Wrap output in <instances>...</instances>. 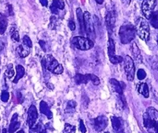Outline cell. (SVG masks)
I'll use <instances>...</instances> for the list:
<instances>
[{
	"label": "cell",
	"mask_w": 158,
	"mask_h": 133,
	"mask_svg": "<svg viewBox=\"0 0 158 133\" xmlns=\"http://www.w3.org/2000/svg\"><path fill=\"white\" fill-rule=\"evenodd\" d=\"M135 33H136V30H135V26L132 24L127 23V24L122 25L119 30V36H120L121 43L123 44L131 43L135 39Z\"/></svg>",
	"instance_id": "cell-1"
},
{
	"label": "cell",
	"mask_w": 158,
	"mask_h": 133,
	"mask_svg": "<svg viewBox=\"0 0 158 133\" xmlns=\"http://www.w3.org/2000/svg\"><path fill=\"white\" fill-rule=\"evenodd\" d=\"M135 30L139 37L144 41H148L150 39L149 23L143 18H139L135 22Z\"/></svg>",
	"instance_id": "cell-2"
},
{
	"label": "cell",
	"mask_w": 158,
	"mask_h": 133,
	"mask_svg": "<svg viewBox=\"0 0 158 133\" xmlns=\"http://www.w3.org/2000/svg\"><path fill=\"white\" fill-rule=\"evenodd\" d=\"M72 44L75 48L81 50H89L94 46V42L90 39L82 37V36H76L73 38Z\"/></svg>",
	"instance_id": "cell-3"
},
{
	"label": "cell",
	"mask_w": 158,
	"mask_h": 133,
	"mask_svg": "<svg viewBox=\"0 0 158 133\" xmlns=\"http://www.w3.org/2000/svg\"><path fill=\"white\" fill-rule=\"evenodd\" d=\"M84 23H85V33L89 36V39L93 41L95 39V25H94V22L92 20L91 15L89 12L86 11L84 13Z\"/></svg>",
	"instance_id": "cell-4"
},
{
	"label": "cell",
	"mask_w": 158,
	"mask_h": 133,
	"mask_svg": "<svg viewBox=\"0 0 158 133\" xmlns=\"http://www.w3.org/2000/svg\"><path fill=\"white\" fill-rule=\"evenodd\" d=\"M124 62H125V71H126V75H127V78L129 81H132L135 77V64H134V61L128 55H127L125 59H124Z\"/></svg>",
	"instance_id": "cell-5"
},
{
	"label": "cell",
	"mask_w": 158,
	"mask_h": 133,
	"mask_svg": "<svg viewBox=\"0 0 158 133\" xmlns=\"http://www.w3.org/2000/svg\"><path fill=\"white\" fill-rule=\"evenodd\" d=\"M41 64L43 66L44 69H47L49 71H51L53 72V70L56 68V67L59 65V62L57 61V60H55L51 55H46L44 58L42 59L41 60Z\"/></svg>",
	"instance_id": "cell-6"
},
{
	"label": "cell",
	"mask_w": 158,
	"mask_h": 133,
	"mask_svg": "<svg viewBox=\"0 0 158 133\" xmlns=\"http://www.w3.org/2000/svg\"><path fill=\"white\" fill-rule=\"evenodd\" d=\"M156 0H144L141 4V12L144 15V16L149 19L150 15L154 11Z\"/></svg>",
	"instance_id": "cell-7"
},
{
	"label": "cell",
	"mask_w": 158,
	"mask_h": 133,
	"mask_svg": "<svg viewBox=\"0 0 158 133\" xmlns=\"http://www.w3.org/2000/svg\"><path fill=\"white\" fill-rule=\"evenodd\" d=\"M94 128L96 131H102L108 126V118L105 116H99L94 119Z\"/></svg>",
	"instance_id": "cell-8"
},
{
	"label": "cell",
	"mask_w": 158,
	"mask_h": 133,
	"mask_svg": "<svg viewBox=\"0 0 158 133\" xmlns=\"http://www.w3.org/2000/svg\"><path fill=\"white\" fill-rule=\"evenodd\" d=\"M38 119V111L36 107L34 105L30 106L28 110V117H27V125L29 127H34L37 122Z\"/></svg>",
	"instance_id": "cell-9"
},
{
	"label": "cell",
	"mask_w": 158,
	"mask_h": 133,
	"mask_svg": "<svg viewBox=\"0 0 158 133\" xmlns=\"http://www.w3.org/2000/svg\"><path fill=\"white\" fill-rule=\"evenodd\" d=\"M106 24L110 33L113 31L115 24V13L114 10H110L106 14Z\"/></svg>",
	"instance_id": "cell-10"
},
{
	"label": "cell",
	"mask_w": 158,
	"mask_h": 133,
	"mask_svg": "<svg viewBox=\"0 0 158 133\" xmlns=\"http://www.w3.org/2000/svg\"><path fill=\"white\" fill-rule=\"evenodd\" d=\"M19 127H20V122H19V116L18 114H14L9 125V133H15L19 128Z\"/></svg>",
	"instance_id": "cell-11"
},
{
	"label": "cell",
	"mask_w": 158,
	"mask_h": 133,
	"mask_svg": "<svg viewBox=\"0 0 158 133\" xmlns=\"http://www.w3.org/2000/svg\"><path fill=\"white\" fill-rule=\"evenodd\" d=\"M111 124L114 131L116 133H120L123 131V127H122V122L120 118H118L116 116H112L111 117Z\"/></svg>",
	"instance_id": "cell-12"
},
{
	"label": "cell",
	"mask_w": 158,
	"mask_h": 133,
	"mask_svg": "<svg viewBox=\"0 0 158 133\" xmlns=\"http://www.w3.org/2000/svg\"><path fill=\"white\" fill-rule=\"evenodd\" d=\"M110 87L115 93H117L118 95H123V88L121 86V83L115 79H110Z\"/></svg>",
	"instance_id": "cell-13"
},
{
	"label": "cell",
	"mask_w": 158,
	"mask_h": 133,
	"mask_svg": "<svg viewBox=\"0 0 158 133\" xmlns=\"http://www.w3.org/2000/svg\"><path fill=\"white\" fill-rule=\"evenodd\" d=\"M76 15H77V19L80 24V32L81 34H85V23H84V13L82 12L81 8H78L76 9Z\"/></svg>",
	"instance_id": "cell-14"
},
{
	"label": "cell",
	"mask_w": 158,
	"mask_h": 133,
	"mask_svg": "<svg viewBox=\"0 0 158 133\" xmlns=\"http://www.w3.org/2000/svg\"><path fill=\"white\" fill-rule=\"evenodd\" d=\"M40 110L42 114L47 116V118L51 119L53 117V113H52V111L50 110V109L49 108L45 101H41L40 104Z\"/></svg>",
	"instance_id": "cell-15"
},
{
	"label": "cell",
	"mask_w": 158,
	"mask_h": 133,
	"mask_svg": "<svg viewBox=\"0 0 158 133\" xmlns=\"http://www.w3.org/2000/svg\"><path fill=\"white\" fill-rule=\"evenodd\" d=\"M131 52H132L133 56L135 58V60L141 63V60H142V57L141 55V51H140L137 44L135 43H132V44H131Z\"/></svg>",
	"instance_id": "cell-16"
},
{
	"label": "cell",
	"mask_w": 158,
	"mask_h": 133,
	"mask_svg": "<svg viewBox=\"0 0 158 133\" xmlns=\"http://www.w3.org/2000/svg\"><path fill=\"white\" fill-rule=\"evenodd\" d=\"M75 81L77 85L86 84L89 81V75H81V74H77L75 76Z\"/></svg>",
	"instance_id": "cell-17"
},
{
	"label": "cell",
	"mask_w": 158,
	"mask_h": 133,
	"mask_svg": "<svg viewBox=\"0 0 158 133\" xmlns=\"http://www.w3.org/2000/svg\"><path fill=\"white\" fill-rule=\"evenodd\" d=\"M16 51H17L18 55H19L20 58H25L29 55V48L25 46L24 44L19 45L16 49Z\"/></svg>",
	"instance_id": "cell-18"
},
{
	"label": "cell",
	"mask_w": 158,
	"mask_h": 133,
	"mask_svg": "<svg viewBox=\"0 0 158 133\" xmlns=\"http://www.w3.org/2000/svg\"><path fill=\"white\" fill-rule=\"evenodd\" d=\"M24 73H25V70H24V68H23L22 65L19 64L16 66V75H15V80L13 81L14 83H18V81H19L20 79H22L24 75Z\"/></svg>",
	"instance_id": "cell-19"
},
{
	"label": "cell",
	"mask_w": 158,
	"mask_h": 133,
	"mask_svg": "<svg viewBox=\"0 0 158 133\" xmlns=\"http://www.w3.org/2000/svg\"><path fill=\"white\" fill-rule=\"evenodd\" d=\"M8 26V19L4 15L0 14V35H3L5 33Z\"/></svg>",
	"instance_id": "cell-20"
},
{
	"label": "cell",
	"mask_w": 158,
	"mask_h": 133,
	"mask_svg": "<svg viewBox=\"0 0 158 133\" xmlns=\"http://www.w3.org/2000/svg\"><path fill=\"white\" fill-rule=\"evenodd\" d=\"M147 114L149 115V116L151 117V119L152 120L153 124H156V123H158V111L156 110L155 108L153 107H149L147 109Z\"/></svg>",
	"instance_id": "cell-21"
},
{
	"label": "cell",
	"mask_w": 158,
	"mask_h": 133,
	"mask_svg": "<svg viewBox=\"0 0 158 133\" xmlns=\"http://www.w3.org/2000/svg\"><path fill=\"white\" fill-rule=\"evenodd\" d=\"M138 91L141 93L145 98L149 97V88H148V85L146 83H141V84L139 85Z\"/></svg>",
	"instance_id": "cell-22"
},
{
	"label": "cell",
	"mask_w": 158,
	"mask_h": 133,
	"mask_svg": "<svg viewBox=\"0 0 158 133\" xmlns=\"http://www.w3.org/2000/svg\"><path fill=\"white\" fill-rule=\"evenodd\" d=\"M143 123L145 127L150 130V129H152L153 127H154V124H153L152 120L151 119V117L149 116V115L147 114V112H146L143 115Z\"/></svg>",
	"instance_id": "cell-23"
},
{
	"label": "cell",
	"mask_w": 158,
	"mask_h": 133,
	"mask_svg": "<svg viewBox=\"0 0 158 133\" xmlns=\"http://www.w3.org/2000/svg\"><path fill=\"white\" fill-rule=\"evenodd\" d=\"M115 55V42L111 38H109L108 39V55L109 58L112 57Z\"/></svg>",
	"instance_id": "cell-24"
},
{
	"label": "cell",
	"mask_w": 158,
	"mask_h": 133,
	"mask_svg": "<svg viewBox=\"0 0 158 133\" xmlns=\"http://www.w3.org/2000/svg\"><path fill=\"white\" fill-rule=\"evenodd\" d=\"M149 20L151 24L155 29H158V11H153L150 15Z\"/></svg>",
	"instance_id": "cell-25"
},
{
	"label": "cell",
	"mask_w": 158,
	"mask_h": 133,
	"mask_svg": "<svg viewBox=\"0 0 158 133\" xmlns=\"http://www.w3.org/2000/svg\"><path fill=\"white\" fill-rule=\"evenodd\" d=\"M75 108H76V102L75 101H69L65 106V112L67 114H73L75 111Z\"/></svg>",
	"instance_id": "cell-26"
},
{
	"label": "cell",
	"mask_w": 158,
	"mask_h": 133,
	"mask_svg": "<svg viewBox=\"0 0 158 133\" xmlns=\"http://www.w3.org/2000/svg\"><path fill=\"white\" fill-rule=\"evenodd\" d=\"M30 133H47V131L41 125H35L30 127Z\"/></svg>",
	"instance_id": "cell-27"
},
{
	"label": "cell",
	"mask_w": 158,
	"mask_h": 133,
	"mask_svg": "<svg viewBox=\"0 0 158 133\" xmlns=\"http://www.w3.org/2000/svg\"><path fill=\"white\" fill-rule=\"evenodd\" d=\"M52 5L55 6V8H57L59 10H62L64 9V3L62 0H53Z\"/></svg>",
	"instance_id": "cell-28"
},
{
	"label": "cell",
	"mask_w": 158,
	"mask_h": 133,
	"mask_svg": "<svg viewBox=\"0 0 158 133\" xmlns=\"http://www.w3.org/2000/svg\"><path fill=\"white\" fill-rule=\"evenodd\" d=\"M76 128L75 126H72L70 124H66L64 125V133H75Z\"/></svg>",
	"instance_id": "cell-29"
},
{
	"label": "cell",
	"mask_w": 158,
	"mask_h": 133,
	"mask_svg": "<svg viewBox=\"0 0 158 133\" xmlns=\"http://www.w3.org/2000/svg\"><path fill=\"white\" fill-rule=\"evenodd\" d=\"M123 58L121 57V56H119V55H114L112 57H110V61L114 64H120L121 63L122 61H123Z\"/></svg>",
	"instance_id": "cell-30"
},
{
	"label": "cell",
	"mask_w": 158,
	"mask_h": 133,
	"mask_svg": "<svg viewBox=\"0 0 158 133\" xmlns=\"http://www.w3.org/2000/svg\"><path fill=\"white\" fill-rule=\"evenodd\" d=\"M5 74L9 78H11V77H13L15 75V70H14V68H13V64H9V66H8V68L6 69Z\"/></svg>",
	"instance_id": "cell-31"
},
{
	"label": "cell",
	"mask_w": 158,
	"mask_h": 133,
	"mask_svg": "<svg viewBox=\"0 0 158 133\" xmlns=\"http://www.w3.org/2000/svg\"><path fill=\"white\" fill-rule=\"evenodd\" d=\"M88 75H89V81H91L95 85H98L100 84V79L98 78V76L93 75V74H88Z\"/></svg>",
	"instance_id": "cell-32"
},
{
	"label": "cell",
	"mask_w": 158,
	"mask_h": 133,
	"mask_svg": "<svg viewBox=\"0 0 158 133\" xmlns=\"http://www.w3.org/2000/svg\"><path fill=\"white\" fill-rule=\"evenodd\" d=\"M11 39L15 42H19V32L15 29H11Z\"/></svg>",
	"instance_id": "cell-33"
},
{
	"label": "cell",
	"mask_w": 158,
	"mask_h": 133,
	"mask_svg": "<svg viewBox=\"0 0 158 133\" xmlns=\"http://www.w3.org/2000/svg\"><path fill=\"white\" fill-rule=\"evenodd\" d=\"M23 44L25 45V46L29 47V48H31L32 45H33V44H32V41L31 39H30V38H29V36H27V35L23 36Z\"/></svg>",
	"instance_id": "cell-34"
},
{
	"label": "cell",
	"mask_w": 158,
	"mask_h": 133,
	"mask_svg": "<svg viewBox=\"0 0 158 133\" xmlns=\"http://www.w3.org/2000/svg\"><path fill=\"white\" fill-rule=\"evenodd\" d=\"M56 24H57V19L55 16H52L50 18V23H49V29H55L56 28Z\"/></svg>",
	"instance_id": "cell-35"
},
{
	"label": "cell",
	"mask_w": 158,
	"mask_h": 133,
	"mask_svg": "<svg viewBox=\"0 0 158 133\" xmlns=\"http://www.w3.org/2000/svg\"><path fill=\"white\" fill-rule=\"evenodd\" d=\"M146 76H147V73L146 71L142 69H138L137 71V78L140 80V81H142L144 79L146 78Z\"/></svg>",
	"instance_id": "cell-36"
},
{
	"label": "cell",
	"mask_w": 158,
	"mask_h": 133,
	"mask_svg": "<svg viewBox=\"0 0 158 133\" xmlns=\"http://www.w3.org/2000/svg\"><path fill=\"white\" fill-rule=\"evenodd\" d=\"M9 93L8 91H6V90H3L2 91V94H1V100L3 102H7V101H9Z\"/></svg>",
	"instance_id": "cell-37"
},
{
	"label": "cell",
	"mask_w": 158,
	"mask_h": 133,
	"mask_svg": "<svg viewBox=\"0 0 158 133\" xmlns=\"http://www.w3.org/2000/svg\"><path fill=\"white\" fill-rule=\"evenodd\" d=\"M64 71V68L63 66H62V64H59L56 68H55L54 70H53V72L54 74H56V75H60V74H62Z\"/></svg>",
	"instance_id": "cell-38"
},
{
	"label": "cell",
	"mask_w": 158,
	"mask_h": 133,
	"mask_svg": "<svg viewBox=\"0 0 158 133\" xmlns=\"http://www.w3.org/2000/svg\"><path fill=\"white\" fill-rule=\"evenodd\" d=\"M80 131H81L82 133L86 132V128H85V123L82 120H80Z\"/></svg>",
	"instance_id": "cell-39"
},
{
	"label": "cell",
	"mask_w": 158,
	"mask_h": 133,
	"mask_svg": "<svg viewBox=\"0 0 158 133\" xmlns=\"http://www.w3.org/2000/svg\"><path fill=\"white\" fill-rule=\"evenodd\" d=\"M68 25H69V28L70 29V30H75V22L73 21V19H69V23H68Z\"/></svg>",
	"instance_id": "cell-40"
},
{
	"label": "cell",
	"mask_w": 158,
	"mask_h": 133,
	"mask_svg": "<svg viewBox=\"0 0 158 133\" xmlns=\"http://www.w3.org/2000/svg\"><path fill=\"white\" fill-rule=\"evenodd\" d=\"M50 11L52 12V14H54V15H58L59 14V9L57 8H55V6H53L51 4L50 5Z\"/></svg>",
	"instance_id": "cell-41"
},
{
	"label": "cell",
	"mask_w": 158,
	"mask_h": 133,
	"mask_svg": "<svg viewBox=\"0 0 158 133\" xmlns=\"http://www.w3.org/2000/svg\"><path fill=\"white\" fill-rule=\"evenodd\" d=\"M121 1L125 7H128L131 4V0H121Z\"/></svg>",
	"instance_id": "cell-42"
},
{
	"label": "cell",
	"mask_w": 158,
	"mask_h": 133,
	"mask_svg": "<svg viewBox=\"0 0 158 133\" xmlns=\"http://www.w3.org/2000/svg\"><path fill=\"white\" fill-rule=\"evenodd\" d=\"M39 43H40V45L41 48L43 49L44 51H46V44H45V42H44V40H40V42H39Z\"/></svg>",
	"instance_id": "cell-43"
},
{
	"label": "cell",
	"mask_w": 158,
	"mask_h": 133,
	"mask_svg": "<svg viewBox=\"0 0 158 133\" xmlns=\"http://www.w3.org/2000/svg\"><path fill=\"white\" fill-rule=\"evenodd\" d=\"M40 2L44 7H47L48 6V0H40Z\"/></svg>",
	"instance_id": "cell-44"
},
{
	"label": "cell",
	"mask_w": 158,
	"mask_h": 133,
	"mask_svg": "<svg viewBox=\"0 0 158 133\" xmlns=\"http://www.w3.org/2000/svg\"><path fill=\"white\" fill-rule=\"evenodd\" d=\"M9 15L10 16H13L14 15V12H13V8H12V5L9 4Z\"/></svg>",
	"instance_id": "cell-45"
},
{
	"label": "cell",
	"mask_w": 158,
	"mask_h": 133,
	"mask_svg": "<svg viewBox=\"0 0 158 133\" xmlns=\"http://www.w3.org/2000/svg\"><path fill=\"white\" fill-rule=\"evenodd\" d=\"M153 129L155 130L156 133H158V123H156V124H154Z\"/></svg>",
	"instance_id": "cell-46"
},
{
	"label": "cell",
	"mask_w": 158,
	"mask_h": 133,
	"mask_svg": "<svg viewBox=\"0 0 158 133\" xmlns=\"http://www.w3.org/2000/svg\"><path fill=\"white\" fill-rule=\"evenodd\" d=\"M96 1V3H98V4H102L104 2V0H95Z\"/></svg>",
	"instance_id": "cell-47"
},
{
	"label": "cell",
	"mask_w": 158,
	"mask_h": 133,
	"mask_svg": "<svg viewBox=\"0 0 158 133\" xmlns=\"http://www.w3.org/2000/svg\"><path fill=\"white\" fill-rule=\"evenodd\" d=\"M2 133H8V131H7V129H3V132Z\"/></svg>",
	"instance_id": "cell-48"
},
{
	"label": "cell",
	"mask_w": 158,
	"mask_h": 133,
	"mask_svg": "<svg viewBox=\"0 0 158 133\" xmlns=\"http://www.w3.org/2000/svg\"><path fill=\"white\" fill-rule=\"evenodd\" d=\"M17 133H24V131H23V130H20V131H19Z\"/></svg>",
	"instance_id": "cell-49"
},
{
	"label": "cell",
	"mask_w": 158,
	"mask_h": 133,
	"mask_svg": "<svg viewBox=\"0 0 158 133\" xmlns=\"http://www.w3.org/2000/svg\"><path fill=\"white\" fill-rule=\"evenodd\" d=\"M157 44H158V36H157Z\"/></svg>",
	"instance_id": "cell-50"
},
{
	"label": "cell",
	"mask_w": 158,
	"mask_h": 133,
	"mask_svg": "<svg viewBox=\"0 0 158 133\" xmlns=\"http://www.w3.org/2000/svg\"><path fill=\"white\" fill-rule=\"evenodd\" d=\"M105 133H110V132H108V131H107V132H105Z\"/></svg>",
	"instance_id": "cell-51"
}]
</instances>
